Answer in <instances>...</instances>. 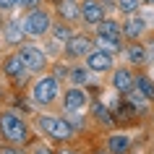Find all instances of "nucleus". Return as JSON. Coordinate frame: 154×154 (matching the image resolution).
Masks as SVG:
<instances>
[{"label":"nucleus","mask_w":154,"mask_h":154,"mask_svg":"<svg viewBox=\"0 0 154 154\" xmlns=\"http://www.w3.org/2000/svg\"><path fill=\"white\" fill-rule=\"evenodd\" d=\"M144 3H154V0H144Z\"/></svg>","instance_id":"c85d7f7f"},{"label":"nucleus","mask_w":154,"mask_h":154,"mask_svg":"<svg viewBox=\"0 0 154 154\" xmlns=\"http://www.w3.org/2000/svg\"><path fill=\"white\" fill-rule=\"evenodd\" d=\"M99 37L120 39V24H115V21H99Z\"/></svg>","instance_id":"4468645a"},{"label":"nucleus","mask_w":154,"mask_h":154,"mask_svg":"<svg viewBox=\"0 0 154 154\" xmlns=\"http://www.w3.org/2000/svg\"><path fill=\"white\" fill-rule=\"evenodd\" d=\"M39 0H18V5H24V8H34Z\"/></svg>","instance_id":"b1692460"},{"label":"nucleus","mask_w":154,"mask_h":154,"mask_svg":"<svg viewBox=\"0 0 154 154\" xmlns=\"http://www.w3.org/2000/svg\"><path fill=\"white\" fill-rule=\"evenodd\" d=\"M0 128H3V133H5V138L8 141H16V144H24L26 141V123L18 118V115L13 112H5V115H0Z\"/></svg>","instance_id":"f257e3e1"},{"label":"nucleus","mask_w":154,"mask_h":154,"mask_svg":"<svg viewBox=\"0 0 154 154\" xmlns=\"http://www.w3.org/2000/svg\"><path fill=\"white\" fill-rule=\"evenodd\" d=\"M37 154H50V149H45V146H42V149H37Z\"/></svg>","instance_id":"bb28decb"},{"label":"nucleus","mask_w":154,"mask_h":154,"mask_svg":"<svg viewBox=\"0 0 154 154\" xmlns=\"http://www.w3.org/2000/svg\"><path fill=\"white\" fill-rule=\"evenodd\" d=\"M94 115H97V118H102V123H112V118H110V112H107L105 105H94Z\"/></svg>","instance_id":"4be33fe9"},{"label":"nucleus","mask_w":154,"mask_h":154,"mask_svg":"<svg viewBox=\"0 0 154 154\" xmlns=\"http://www.w3.org/2000/svg\"><path fill=\"white\" fill-rule=\"evenodd\" d=\"M65 110L68 112H81L84 107H86V94H84L81 89H71L68 94H65Z\"/></svg>","instance_id":"1a4fd4ad"},{"label":"nucleus","mask_w":154,"mask_h":154,"mask_svg":"<svg viewBox=\"0 0 154 154\" xmlns=\"http://www.w3.org/2000/svg\"><path fill=\"white\" fill-rule=\"evenodd\" d=\"M112 84H115V89H120V91H131L133 89V76L128 71H115Z\"/></svg>","instance_id":"f8f14e48"},{"label":"nucleus","mask_w":154,"mask_h":154,"mask_svg":"<svg viewBox=\"0 0 154 154\" xmlns=\"http://www.w3.org/2000/svg\"><path fill=\"white\" fill-rule=\"evenodd\" d=\"M0 154H18L16 149H0Z\"/></svg>","instance_id":"a878e982"},{"label":"nucleus","mask_w":154,"mask_h":154,"mask_svg":"<svg viewBox=\"0 0 154 154\" xmlns=\"http://www.w3.org/2000/svg\"><path fill=\"white\" fill-rule=\"evenodd\" d=\"M91 50V42L86 37H68V55L71 57H81Z\"/></svg>","instance_id":"9d476101"},{"label":"nucleus","mask_w":154,"mask_h":154,"mask_svg":"<svg viewBox=\"0 0 154 154\" xmlns=\"http://www.w3.org/2000/svg\"><path fill=\"white\" fill-rule=\"evenodd\" d=\"M39 123H42V128L47 131L52 138H57V141H65L73 133V125L68 120H60V118H52V115H42Z\"/></svg>","instance_id":"f03ea898"},{"label":"nucleus","mask_w":154,"mask_h":154,"mask_svg":"<svg viewBox=\"0 0 154 154\" xmlns=\"http://www.w3.org/2000/svg\"><path fill=\"white\" fill-rule=\"evenodd\" d=\"M0 26H3V21H0Z\"/></svg>","instance_id":"7c9ffc66"},{"label":"nucleus","mask_w":154,"mask_h":154,"mask_svg":"<svg viewBox=\"0 0 154 154\" xmlns=\"http://www.w3.org/2000/svg\"><path fill=\"white\" fill-rule=\"evenodd\" d=\"M63 154H73V152H63Z\"/></svg>","instance_id":"c756f323"},{"label":"nucleus","mask_w":154,"mask_h":154,"mask_svg":"<svg viewBox=\"0 0 154 154\" xmlns=\"http://www.w3.org/2000/svg\"><path fill=\"white\" fill-rule=\"evenodd\" d=\"M47 29H50V16L45 11H32L26 16V21H24V32L29 37H42Z\"/></svg>","instance_id":"7ed1b4c3"},{"label":"nucleus","mask_w":154,"mask_h":154,"mask_svg":"<svg viewBox=\"0 0 154 154\" xmlns=\"http://www.w3.org/2000/svg\"><path fill=\"white\" fill-rule=\"evenodd\" d=\"M136 86H138V91H141L146 99H154V86L149 84V79H144V76H141V79H136Z\"/></svg>","instance_id":"6ab92c4d"},{"label":"nucleus","mask_w":154,"mask_h":154,"mask_svg":"<svg viewBox=\"0 0 154 154\" xmlns=\"http://www.w3.org/2000/svg\"><path fill=\"white\" fill-rule=\"evenodd\" d=\"M57 94V81L52 79V76H47V79H39V81L34 84V102H39V105H47V102H52Z\"/></svg>","instance_id":"20e7f679"},{"label":"nucleus","mask_w":154,"mask_h":154,"mask_svg":"<svg viewBox=\"0 0 154 154\" xmlns=\"http://www.w3.org/2000/svg\"><path fill=\"white\" fill-rule=\"evenodd\" d=\"M97 47L99 50H107V52H115L120 47V39H110V37H99L97 39Z\"/></svg>","instance_id":"a211bd4d"},{"label":"nucleus","mask_w":154,"mask_h":154,"mask_svg":"<svg viewBox=\"0 0 154 154\" xmlns=\"http://www.w3.org/2000/svg\"><path fill=\"white\" fill-rule=\"evenodd\" d=\"M144 18H138V16H131L128 21H125V37H138V34L144 32Z\"/></svg>","instance_id":"2eb2a0df"},{"label":"nucleus","mask_w":154,"mask_h":154,"mask_svg":"<svg viewBox=\"0 0 154 154\" xmlns=\"http://www.w3.org/2000/svg\"><path fill=\"white\" fill-rule=\"evenodd\" d=\"M79 13L84 16V21H86V24H99V21H102V16H105V11H102V5H99L97 0H86Z\"/></svg>","instance_id":"0eeeda50"},{"label":"nucleus","mask_w":154,"mask_h":154,"mask_svg":"<svg viewBox=\"0 0 154 154\" xmlns=\"http://www.w3.org/2000/svg\"><path fill=\"white\" fill-rule=\"evenodd\" d=\"M136 5H138V0H120V8L125 11V13H133Z\"/></svg>","instance_id":"5701e85b"},{"label":"nucleus","mask_w":154,"mask_h":154,"mask_svg":"<svg viewBox=\"0 0 154 154\" xmlns=\"http://www.w3.org/2000/svg\"><path fill=\"white\" fill-rule=\"evenodd\" d=\"M71 81H73V84L89 81V73H86V68H73V71H71Z\"/></svg>","instance_id":"aec40b11"},{"label":"nucleus","mask_w":154,"mask_h":154,"mask_svg":"<svg viewBox=\"0 0 154 154\" xmlns=\"http://www.w3.org/2000/svg\"><path fill=\"white\" fill-rule=\"evenodd\" d=\"M57 8H60V13H63L65 18H79V16H81V13H79V8L73 5V0H63Z\"/></svg>","instance_id":"f3484780"},{"label":"nucleus","mask_w":154,"mask_h":154,"mask_svg":"<svg viewBox=\"0 0 154 154\" xmlns=\"http://www.w3.org/2000/svg\"><path fill=\"white\" fill-rule=\"evenodd\" d=\"M55 39L57 42H68V37H71V29H68V26H55Z\"/></svg>","instance_id":"412c9836"},{"label":"nucleus","mask_w":154,"mask_h":154,"mask_svg":"<svg viewBox=\"0 0 154 154\" xmlns=\"http://www.w3.org/2000/svg\"><path fill=\"white\" fill-rule=\"evenodd\" d=\"M3 71L8 73L13 81H24V76H26V65L21 63V57H18V55H11V57H5V65H3Z\"/></svg>","instance_id":"6e6552de"},{"label":"nucleus","mask_w":154,"mask_h":154,"mask_svg":"<svg viewBox=\"0 0 154 154\" xmlns=\"http://www.w3.org/2000/svg\"><path fill=\"white\" fill-rule=\"evenodd\" d=\"M107 146H110V152H112V154H125V152H128V146H131V141H128V136H110Z\"/></svg>","instance_id":"ddd939ff"},{"label":"nucleus","mask_w":154,"mask_h":154,"mask_svg":"<svg viewBox=\"0 0 154 154\" xmlns=\"http://www.w3.org/2000/svg\"><path fill=\"white\" fill-rule=\"evenodd\" d=\"M149 57H154V47H152V52H149Z\"/></svg>","instance_id":"cd10ccee"},{"label":"nucleus","mask_w":154,"mask_h":154,"mask_svg":"<svg viewBox=\"0 0 154 154\" xmlns=\"http://www.w3.org/2000/svg\"><path fill=\"white\" fill-rule=\"evenodd\" d=\"M5 39H8L11 45L21 42L24 39V26L18 24V21H8V24H5Z\"/></svg>","instance_id":"9b49d317"},{"label":"nucleus","mask_w":154,"mask_h":154,"mask_svg":"<svg viewBox=\"0 0 154 154\" xmlns=\"http://www.w3.org/2000/svg\"><path fill=\"white\" fill-rule=\"evenodd\" d=\"M18 57L26 65V71H39L42 65H45V52L39 47H21L18 50Z\"/></svg>","instance_id":"39448f33"},{"label":"nucleus","mask_w":154,"mask_h":154,"mask_svg":"<svg viewBox=\"0 0 154 154\" xmlns=\"http://www.w3.org/2000/svg\"><path fill=\"white\" fill-rule=\"evenodd\" d=\"M86 65L91 71H110L112 68V52H107V50L86 52Z\"/></svg>","instance_id":"423d86ee"},{"label":"nucleus","mask_w":154,"mask_h":154,"mask_svg":"<svg viewBox=\"0 0 154 154\" xmlns=\"http://www.w3.org/2000/svg\"><path fill=\"white\" fill-rule=\"evenodd\" d=\"M146 57H149V52L144 47H138V45H131L128 47V60L131 63H144Z\"/></svg>","instance_id":"dca6fc26"},{"label":"nucleus","mask_w":154,"mask_h":154,"mask_svg":"<svg viewBox=\"0 0 154 154\" xmlns=\"http://www.w3.org/2000/svg\"><path fill=\"white\" fill-rule=\"evenodd\" d=\"M11 5H16V0H0V8H11Z\"/></svg>","instance_id":"393cba45"}]
</instances>
